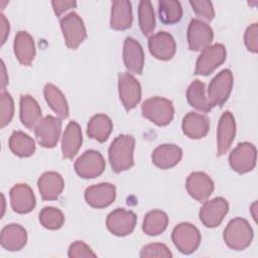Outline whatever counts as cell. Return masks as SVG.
Masks as SVG:
<instances>
[{
	"label": "cell",
	"instance_id": "f35d334b",
	"mask_svg": "<svg viewBox=\"0 0 258 258\" xmlns=\"http://www.w3.org/2000/svg\"><path fill=\"white\" fill-rule=\"evenodd\" d=\"M192 10L196 14L200 17H203L207 20H213L215 16V11L213 7V3L207 0H200V1H189Z\"/></svg>",
	"mask_w": 258,
	"mask_h": 258
},
{
	"label": "cell",
	"instance_id": "44dd1931",
	"mask_svg": "<svg viewBox=\"0 0 258 258\" xmlns=\"http://www.w3.org/2000/svg\"><path fill=\"white\" fill-rule=\"evenodd\" d=\"M182 150L175 144H162L156 147L151 155L154 165L161 169L175 166L181 159Z\"/></svg>",
	"mask_w": 258,
	"mask_h": 258
},
{
	"label": "cell",
	"instance_id": "f546056e",
	"mask_svg": "<svg viewBox=\"0 0 258 258\" xmlns=\"http://www.w3.org/2000/svg\"><path fill=\"white\" fill-rule=\"evenodd\" d=\"M44 98L49 107L61 119L69 116V106L61 91L52 84H46L43 89Z\"/></svg>",
	"mask_w": 258,
	"mask_h": 258
},
{
	"label": "cell",
	"instance_id": "e0dca14e",
	"mask_svg": "<svg viewBox=\"0 0 258 258\" xmlns=\"http://www.w3.org/2000/svg\"><path fill=\"white\" fill-rule=\"evenodd\" d=\"M148 47L150 53L157 59L168 60L175 53V41L172 35L165 31H159L149 37Z\"/></svg>",
	"mask_w": 258,
	"mask_h": 258
},
{
	"label": "cell",
	"instance_id": "ac0fdd59",
	"mask_svg": "<svg viewBox=\"0 0 258 258\" xmlns=\"http://www.w3.org/2000/svg\"><path fill=\"white\" fill-rule=\"evenodd\" d=\"M187 192L199 202L206 201L214 190V182L205 172L197 171L188 175L185 182Z\"/></svg>",
	"mask_w": 258,
	"mask_h": 258
},
{
	"label": "cell",
	"instance_id": "2e32d148",
	"mask_svg": "<svg viewBox=\"0 0 258 258\" xmlns=\"http://www.w3.org/2000/svg\"><path fill=\"white\" fill-rule=\"evenodd\" d=\"M236 133L235 119L231 112L223 113L217 130V154L224 155L232 145Z\"/></svg>",
	"mask_w": 258,
	"mask_h": 258
},
{
	"label": "cell",
	"instance_id": "603a6c76",
	"mask_svg": "<svg viewBox=\"0 0 258 258\" xmlns=\"http://www.w3.org/2000/svg\"><path fill=\"white\" fill-rule=\"evenodd\" d=\"M40 196L45 201L56 200L61 194L64 183L61 175L54 171L44 172L37 181Z\"/></svg>",
	"mask_w": 258,
	"mask_h": 258
},
{
	"label": "cell",
	"instance_id": "1f68e13d",
	"mask_svg": "<svg viewBox=\"0 0 258 258\" xmlns=\"http://www.w3.org/2000/svg\"><path fill=\"white\" fill-rule=\"evenodd\" d=\"M186 99L188 104L201 112H209L212 109L205 94V84L199 80L194 81L187 88Z\"/></svg>",
	"mask_w": 258,
	"mask_h": 258
},
{
	"label": "cell",
	"instance_id": "277c9868",
	"mask_svg": "<svg viewBox=\"0 0 258 258\" xmlns=\"http://www.w3.org/2000/svg\"><path fill=\"white\" fill-rule=\"evenodd\" d=\"M171 239L177 250L183 254H190L200 246L201 234L194 225L180 223L173 229Z\"/></svg>",
	"mask_w": 258,
	"mask_h": 258
},
{
	"label": "cell",
	"instance_id": "3957f363",
	"mask_svg": "<svg viewBox=\"0 0 258 258\" xmlns=\"http://www.w3.org/2000/svg\"><path fill=\"white\" fill-rule=\"evenodd\" d=\"M141 111L145 118L158 126L169 124L174 114L171 101L161 97H153L145 100L141 106Z\"/></svg>",
	"mask_w": 258,
	"mask_h": 258
},
{
	"label": "cell",
	"instance_id": "f6af8a7d",
	"mask_svg": "<svg viewBox=\"0 0 258 258\" xmlns=\"http://www.w3.org/2000/svg\"><path fill=\"white\" fill-rule=\"evenodd\" d=\"M250 212H251V214H252L253 219L256 221V220H257V214H256V212H257V202H254V203L251 205V207H250Z\"/></svg>",
	"mask_w": 258,
	"mask_h": 258
},
{
	"label": "cell",
	"instance_id": "e575fe53",
	"mask_svg": "<svg viewBox=\"0 0 258 258\" xmlns=\"http://www.w3.org/2000/svg\"><path fill=\"white\" fill-rule=\"evenodd\" d=\"M138 20H139V26L142 33L145 36L150 37L155 28L154 10L150 1L143 0L139 2Z\"/></svg>",
	"mask_w": 258,
	"mask_h": 258
},
{
	"label": "cell",
	"instance_id": "4dcf8cb0",
	"mask_svg": "<svg viewBox=\"0 0 258 258\" xmlns=\"http://www.w3.org/2000/svg\"><path fill=\"white\" fill-rule=\"evenodd\" d=\"M10 150L19 157H28L35 151L34 140L22 131H14L9 138Z\"/></svg>",
	"mask_w": 258,
	"mask_h": 258
},
{
	"label": "cell",
	"instance_id": "cb8c5ba5",
	"mask_svg": "<svg viewBox=\"0 0 258 258\" xmlns=\"http://www.w3.org/2000/svg\"><path fill=\"white\" fill-rule=\"evenodd\" d=\"M133 21L132 6L127 0H115L112 2L110 26L115 30H125L131 27Z\"/></svg>",
	"mask_w": 258,
	"mask_h": 258
},
{
	"label": "cell",
	"instance_id": "8fae6325",
	"mask_svg": "<svg viewBox=\"0 0 258 258\" xmlns=\"http://www.w3.org/2000/svg\"><path fill=\"white\" fill-rule=\"evenodd\" d=\"M118 91L120 100L127 111L136 107L141 99V86L130 74L124 73L118 78Z\"/></svg>",
	"mask_w": 258,
	"mask_h": 258
},
{
	"label": "cell",
	"instance_id": "5bb4252c",
	"mask_svg": "<svg viewBox=\"0 0 258 258\" xmlns=\"http://www.w3.org/2000/svg\"><path fill=\"white\" fill-rule=\"evenodd\" d=\"M213 30L200 19H192L187 28V42L190 50L202 51L208 47L213 40Z\"/></svg>",
	"mask_w": 258,
	"mask_h": 258
},
{
	"label": "cell",
	"instance_id": "6da1fadb",
	"mask_svg": "<svg viewBox=\"0 0 258 258\" xmlns=\"http://www.w3.org/2000/svg\"><path fill=\"white\" fill-rule=\"evenodd\" d=\"M135 140L131 135L117 136L109 147V160L115 172L129 169L134 164Z\"/></svg>",
	"mask_w": 258,
	"mask_h": 258
},
{
	"label": "cell",
	"instance_id": "7c38bea8",
	"mask_svg": "<svg viewBox=\"0 0 258 258\" xmlns=\"http://www.w3.org/2000/svg\"><path fill=\"white\" fill-rule=\"evenodd\" d=\"M61 129V121L53 116L44 117L35 127L34 133L38 143L45 148L56 145Z\"/></svg>",
	"mask_w": 258,
	"mask_h": 258
},
{
	"label": "cell",
	"instance_id": "9a60e30c",
	"mask_svg": "<svg viewBox=\"0 0 258 258\" xmlns=\"http://www.w3.org/2000/svg\"><path fill=\"white\" fill-rule=\"evenodd\" d=\"M116 198V188L112 183L102 182L89 186L85 191V200L89 206L102 209L110 206Z\"/></svg>",
	"mask_w": 258,
	"mask_h": 258
},
{
	"label": "cell",
	"instance_id": "7bdbcfd3",
	"mask_svg": "<svg viewBox=\"0 0 258 258\" xmlns=\"http://www.w3.org/2000/svg\"><path fill=\"white\" fill-rule=\"evenodd\" d=\"M0 29H1V44H4L6 41V38L9 34V22L5 18L3 14H1V20H0Z\"/></svg>",
	"mask_w": 258,
	"mask_h": 258
},
{
	"label": "cell",
	"instance_id": "ee69618b",
	"mask_svg": "<svg viewBox=\"0 0 258 258\" xmlns=\"http://www.w3.org/2000/svg\"><path fill=\"white\" fill-rule=\"evenodd\" d=\"M1 69H2V77H1V90L2 92L5 90V86L7 85L8 83V79L6 78V69H5V66H4V62L3 60L1 61Z\"/></svg>",
	"mask_w": 258,
	"mask_h": 258
},
{
	"label": "cell",
	"instance_id": "30bf717a",
	"mask_svg": "<svg viewBox=\"0 0 258 258\" xmlns=\"http://www.w3.org/2000/svg\"><path fill=\"white\" fill-rule=\"evenodd\" d=\"M136 215L133 212L116 209L108 215L106 225L113 235L124 237L133 232L136 226Z\"/></svg>",
	"mask_w": 258,
	"mask_h": 258
},
{
	"label": "cell",
	"instance_id": "8d00e7d4",
	"mask_svg": "<svg viewBox=\"0 0 258 258\" xmlns=\"http://www.w3.org/2000/svg\"><path fill=\"white\" fill-rule=\"evenodd\" d=\"M1 109H0V126L5 127L10 123L14 114V103L12 97L7 92H1Z\"/></svg>",
	"mask_w": 258,
	"mask_h": 258
},
{
	"label": "cell",
	"instance_id": "f1b7e54d",
	"mask_svg": "<svg viewBox=\"0 0 258 258\" xmlns=\"http://www.w3.org/2000/svg\"><path fill=\"white\" fill-rule=\"evenodd\" d=\"M113 129V123L111 119L104 114H97L93 116L87 128V134L92 139H95L99 142H104L108 139L111 131Z\"/></svg>",
	"mask_w": 258,
	"mask_h": 258
},
{
	"label": "cell",
	"instance_id": "484cf974",
	"mask_svg": "<svg viewBox=\"0 0 258 258\" xmlns=\"http://www.w3.org/2000/svg\"><path fill=\"white\" fill-rule=\"evenodd\" d=\"M83 142L82 130L79 124L71 121L62 135L61 152L63 158H73L79 151Z\"/></svg>",
	"mask_w": 258,
	"mask_h": 258
},
{
	"label": "cell",
	"instance_id": "ffe728a7",
	"mask_svg": "<svg viewBox=\"0 0 258 258\" xmlns=\"http://www.w3.org/2000/svg\"><path fill=\"white\" fill-rule=\"evenodd\" d=\"M10 204L16 213L27 214L35 207V197L32 189L24 183L14 185L10 189Z\"/></svg>",
	"mask_w": 258,
	"mask_h": 258
},
{
	"label": "cell",
	"instance_id": "7402d4cb",
	"mask_svg": "<svg viewBox=\"0 0 258 258\" xmlns=\"http://www.w3.org/2000/svg\"><path fill=\"white\" fill-rule=\"evenodd\" d=\"M26 242L27 233L25 229L18 224H9L1 231V246L8 251H19L25 246Z\"/></svg>",
	"mask_w": 258,
	"mask_h": 258
},
{
	"label": "cell",
	"instance_id": "52a82bcc",
	"mask_svg": "<svg viewBox=\"0 0 258 258\" xmlns=\"http://www.w3.org/2000/svg\"><path fill=\"white\" fill-rule=\"evenodd\" d=\"M226 48L221 43L209 45L202 50L198 57L195 74L208 76L220 67L226 59Z\"/></svg>",
	"mask_w": 258,
	"mask_h": 258
},
{
	"label": "cell",
	"instance_id": "d6986e66",
	"mask_svg": "<svg viewBox=\"0 0 258 258\" xmlns=\"http://www.w3.org/2000/svg\"><path fill=\"white\" fill-rule=\"evenodd\" d=\"M123 59L129 72L137 75L142 73L144 67V52L140 43L132 37H127L124 41Z\"/></svg>",
	"mask_w": 258,
	"mask_h": 258
},
{
	"label": "cell",
	"instance_id": "74e56055",
	"mask_svg": "<svg viewBox=\"0 0 258 258\" xmlns=\"http://www.w3.org/2000/svg\"><path fill=\"white\" fill-rule=\"evenodd\" d=\"M140 257H142V258H151V257L170 258V257H172V254L164 244L152 243V244H148L142 248V250L140 252Z\"/></svg>",
	"mask_w": 258,
	"mask_h": 258
},
{
	"label": "cell",
	"instance_id": "ba28073f",
	"mask_svg": "<svg viewBox=\"0 0 258 258\" xmlns=\"http://www.w3.org/2000/svg\"><path fill=\"white\" fill-rule=\"evenodd\" d=\"M256 156V148L252 143H239L237 147L231 151L229 163L233 170L239 173H246L255 167Z\"/></svg>",
	"mask_w": 258,
	"mask_h": 258
},
{
	"label": "cell",
	"instance_id": "4fadbf2b",
	"mask_svg": "<svg viewBox=\"0 0 258 258\" xmlns=\"http://www.w3.org/2000/svg\"><path fill=\"white\" fill-rule=\"evenodd\" d=\"M229 210L224 198H215L204 204L200 211V220L207 228H215L221 224Z\"/></svg>",
	"mask_w": 258,
	"mask_h": 258
},
{
	"label": "cell",
	"instance_id": "ab89813d",
	"mask_svg": "<svg viewBox=\"0 0 258 258\" xmlns=\"http://www.w3.org/2000/svg\"><path fill=\"white\" fill-rule=\"evenodd\" d=\"M69 257L71 258L96 257V254L83 241H76L69 248Z\"/></svg>",
	"mask_w": 258,
	"mask_h": 258
},
{
	"label": "cell",
	"instance_id": "836d02e7",
	"mask_svg": "<svg viewBox=\"0 0 258 258\" xmlns=\"http://www.w3.org/2000/svg\"><path fill=\"white\" fill-rule=\"evenodd\" d=\"M158 14L162 23L174 24L182 17V8L178 1L161 0L158 2Z\"/></svg>",
	"mask_w": 258,
	"mask_h": 258
},
{
	"label": "cell",
	"instance_id": "7a4b0ae2",
	"mask_svg": "<svg viewBox=\"0 0 258 258\" xmlns=\"http://www.w3.org/2000/svg\"><path fill=\"white\" fill-rule=\"evenodd\" d=\"M253 238V230L249 223L242 218L231 220L224 230V241L234 250L247 248Z\"/></svg>",
	"mask_w": 258,
	"mask_h": 258
},
{
	"label": "cell",
	"instance_id": "60d3db41",
	"mask_svg": "<svg viewBox=\"0 0 258 258\" xmlns=\"http://www.w3.org/2000/svg\"><path fill=\"white\" fill-rule=\"evenodd\" d=\"M258 24L253 23L247 27L245 34H244V41L246 47L256 53L258 51Z\"/></svg>",
	"mask_w": 258,
	"mask_h": 258
},
{
	"label": "cell",
	"instance_id": "4316f807",
	"mask_svg": "<svg viewBox=\"0 0 258 258\" xmlns=\"http://www.w3.org/2000/svg\"><path fill=\"white\" fill-rule=\"evenodd\" d=\"M41 109L38 103L29 95H22L20 98V120L28 129H35L41 119Z\"/></svg>",
	"mask_w": 258,
	"mask_h": 258
},
{
	"label": "cell",
	"instance_id": "9c48e42d",
	"mask_svg": "<svg viewBox=\"0 0 258 258\" xmlns=\"http://www.w3.org/2000/svg\"><path fill=\"white\" fill-rule=\"evenodd\" d=\"M105 160L96 150H87L75 162V170L83 178H94L103 173Z\"/></svg>",
	"mask_w": 258,
	"mask_h": 258
},
{
	"label": "cell",
	"instance_id": "8992f818",
	"mask_svg": "<svg viewBox=\"0 0 258 258\" xmlns=\"http://www.w3.org/2000/svg\"><path fill=\"white\" fill-rule=\"evenodd\" d=\"M60 28L66 44L71 49H76L87 37L84 22L75 12H71L60 19Z\"/></svg>",
	"mask_w": 258,
	"mask_h": 258
},
{
	"label": "cell",
	"instance_id": "d590c367",
	"mask_svg": "<svg viewBox=\"0 0 258 258\" xmlns=\"http://www.w3.org/2000/svg\"><path fill=\"white\" fill-rule=\"evenodd\" d=\"M40 224L48 230L59 229L64 222L63 214L53 207H45L39 213Z\"/></svg>",
	"mask_w": 258,
	"mask_h": 258
},
{
	"label": "cell",
	"instance_id": "d6a6232c",
	"mask_svg": "<svg viewBox=\"0 0 258 258\" xmlns=\"http://www.w3.org/2000/svg\"><path fill=\"white\" fill-rule=\"evenodd\" d=\"M168 217L159 210H153L147 213L143 220L142 230L149 236H156L161 234L167 227Z\"/></svg>",
	"mask_w": 258,
	"mask_h": 258
},
{
	"label": "cell",
	"instance_id": "d4e9b609",
	"mask_svg": "<svg viewBox=\"0 0 258 258\" xmlns=\"http://www.w3.org/2000/svg\"><path fill=\"white\" fill-rule=\"evenodd\" d=\"M182 131L191 139H200L207 135L210 124L209 119L202 114L196 112L187 113L182 119Z\"/></svg>",
	"mask_w": 258,
	"mask_h": 258
},
{
	"label": "cell",
	"instance_id": "b9f144b4",
	"mask_svg": "<svg viewBox=\"0 0 258 258\" xmlns=\"http://www.w3.org/2000/svg\"><path fill=\"white\" fill-rule=\"evenodd\" d=\"M51 5L53 7V10L56 16H60L64 11L71 8H75L77 6V2L76 1H52Z\"/></svg>",
	"mask_w": 258,
	"mask_h": 258
},
{
	"label": "cell",
	"instance_id": "5b68a950",
	"mask_svg": "<svg viewBox=\"0 0 258 258\" xmlns=\"http://www.w3.org/2000/svg\"><path fill=\"white\" fill-rule=\"evenodd\" d=\"M233 87V75L230 70L221 71L210 83L208 100L212 107L223 106L228 100Z\"/></svg>",
	"mask_w": 258,
	"mask_h": 258
},
{
	"label": "cell",
	"instance_id": "83f0119b",
	"mask_svg": "<svg viewBox=\"0 0 258 258\" xmlns=\"http://www.w3.org/2000/svg\"><path fill=\"white\" fill-rule=\"evenodd\" d=\"M14 53L23 66H30L35 56L33 38L26 31H19L14 39Z\"/></svg>",
	"mask_w": 258,
	"mask_h": 258
}]
</instances>
